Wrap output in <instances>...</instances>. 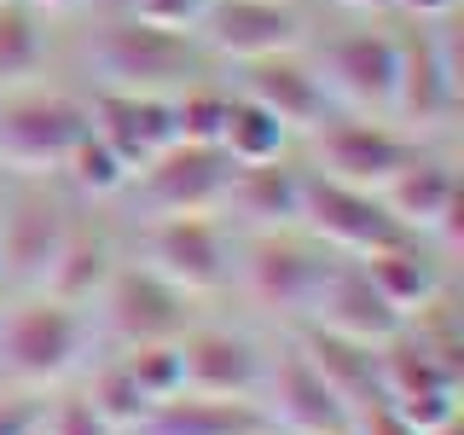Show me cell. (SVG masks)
Returning a JSON list of instances; mask_svg holds the SVG:
<instances>
[{"instance_id": "obj_11", "label": "cell", "mask_w": 464, "mask_h": 435, "mask_svg": "<svg viewBox=\"0 0 464 435\" xmlns=\"http://www.w3.org/2000/svg\"><path fill=\"white\" fill-rule=\"evenodd\" d=\"M227 180H232V163L221 157V145H169L128 186H134V203L145 209V221H169V215L221 209Z\"/></svg>"}, {"instance_id": "obj_19", "label": "cell", "mask_w": 464, "mask_h": 435, "mask_svg": "<svg viewBox=\"0 0 464 435\" xmlns=\"http://www.w3.org/2000/svg\"><path fill=\"white\" fill-rule=\"evenodd\" d=\"M64 232H70V215L53 198H18L6 209V221H0V279L35 290L53 250L64 244Z\"/></svg>"}, {"instance_id": "obj_39", "label": "cell", "mask_w": 464, "mask_h": 435, "mask_svg": "<svg viewBox=\"0 0 464 435\" xmlns=\"http://www.w3.org/2000/svg\"><path fill=\"white\" fill-rule=\"evenodd\" d=\"M0 285H6V279H0Z\"/></svg>"}, {"instance_id": "obj_28", "label": "cell", "mask_w": 464, "mask_h": 435, "mask_svg": "<svg viewBox=\"0 0 464 435\" xmlns=\"http://www.w3.org/2000/svg\"><path fill=\"white\" fill-rule=\"evenodd\" d=\"M47 41H41V12H29L24 0L0 6V87L6 82H24L29 70L41 64Z\"/></svg>"}, {"instance_id": "obj_23", "label": "cell", "mask_w": 464, "mask_h": 435, "mask_svg": "<svg viewBox=\"0 0 464 435\" xmlns=\"http://www.w3.org/2000/svg\"><path fill=\"white\" fill-rule=\"evenodd\" d=\"M111 267H116V261H111V244L99 238V232L70 227L64 244H58L53 261H47V273L35 279V296L64 302V308H93V296L111 279Z\"/></svg>"}, {"instance_id": "obj_33", "label": "cell", "mask_w": 464, "mask_h": 435, "mask_svg": "<svg viewBox=\"0 0 464 435\" xmlns=\"http://www.w3.org/2000/svg\"><path fill=\"white\" fill-rule=\"evenodd\" d=\"M348 435H424V430H412L395 406L366 401V406H354V424H348Z\"/></svg>"}, {"instance_id": "obj_4", "label": "cell", "mask_w": 464, "mask_h": 435, "mask_svg": "<svg viewBox=\"0 0 464 435\" xmlns=\"http://www.w3.org/2000/svg\"><path fill=\"white\" fill-rule=\"evenodd\" d=\"M464 76H459V47H453V18L435 24L430 35L395 41V99H389V122L406 134H441L459 111Z\"/></svg>"}, {"instance_id": "obj_32", "label": "cell", "mask_w": 464, "mask_h": 435, "mask_svg": "<svg viewBox=\"0 0 464 435\" xmlns=\"http://www.w3.org/2000/svg\"><path fill=\"white\" fill-rule=\"evenodd\" d=\"M122 12L140 18V24L174 29V35H192L198 18H203V0H122Z\"/></svg>"}, {"instance_id": "obj_14", "label": "cell", "mask_w": 464, "mask_h": 435, "mask_svg": "<svg viewBox=\"0 0 464 435\" xmlns=\"http://www.w3.org/2000/svg\"><path fill=\"white\" fill-rule=\"evenodd\" d=\"M319 87L325 99L348 105L366 122H389V99H395V35H343L319 58Z\"/></svg>"}, {"instance_id": "obj_8", "label": "cell", "mask_w": 464, "mask_h": 435, "mask_svg": "<svg viewBox=\"0 0 464 435\" xmlns=\"http://www.w3.org/2000/svg\"><path fill=\"white\" fill-rule=\"evenodd\" d=\"M256 406L267 412L273 435H348V424H354V406L337 401V389L308 366V354L296 343L267 354Z\"/></svg>"}, {"instance_id": "obj_34", "label": "cell", "mask_w": 464, "mask_h": 435, "mask_svg": "<svg viewBox=\"0 0 464 435\" xmlns=\"http://www.w3.org/2000/svg\"><path fill=\"white\" fill-rule=\"evenodd\" d=\"M41 430V401L35 395H6L0 401V435H35Z\"/></svg>"}, {"instance_id": "obj_10", "label": "cell", "mask_w": 464, "mask_h": 435, "mask_svg": "<svg viewBox=\"0 0 464 435\" xmlns=\"http://www.w3.org/2000/svg\"><path fill=\"white\" fill-rule=\"evenodd\" d=\"M99 308V331L116 348H140V343H174L186 325H192V302L180 290H169L157 273L134 267H111L105 290L93 296Z\"/></svg>"}, {"instance_id": "obj_35", "label": "cell", "mask_w": 464, "mask_h": 435, "mask_svg": "<svg viewBox=\"0 0 464 435\" xmlns=\"http://www.w3.org/2000/svg\"><path fill=\"white\" fill-rule=\"evenodd\" d=\"M395 6L406 18H418V24H447L459 12V0H395Z\"/></svg>"}, {"instance_id": "obj_12", "label": "cell", "mask_w": 464, "mask_h": 435, "mask_svg": "<svg viewBox=\"0 0 464 435\" xmlns=\"http://www.w3.org/2000/svg\"><path fill=\"white\" fill-rule=\"evenodd\" d=\"M314 174H325V180H337V186H354V192H383L395 174L418 157V145L395 134V128H383V122H366V116H354V122H319L314 128Z\"/></svg>"}, {"instance_id": "obj_1", "label": "cell", "mask_w": 464, "mask_h": 435, "mask_svg": "<svg viewBox=\"0 0 464 435\" xmlns=\"http://www.w3.org/2000/svg\"><path fill=\"white\" fill-rule=\"evenodd\" d=\"M87 64L99 76V93H134V99H174L198 76V47L192 35L116 18L87 41Z\"/></svg>"}, {"instance_id": "obj_3", "label": "cell", "mask_w": 464, "mask_h": 435, "mask_svg": "<svg viewBox=\"0 0 464 435\" xmlns=\"http://www.w3.org/2000/svg\"><path fill=\"white\" fill-rule=\"evenodd\" d=\"M331 267H337V256L319 250L302 227H285V232H250L244 256L232 261V279H238V290L261 314L308 319L319 285L331 279Z\"/></svg>"}, {"instance_id": "obj_5", "label": "cell", "mask_w": 464, "mask_h": 435, "mask_svg": "<svg viewBox=\"0 0 464 435\" xmlns=\"http://www.w3.org/2000/svg\"><path fill=\"white\" fill-rule=\"evenodd\" d=\"M140 267L180 290L186 302H198L232 285V244L209 215H169V221H145Z\"/></svg>"}, {"instance_id": "obj_29", "label": "cell", "mask_w": 464, "mask_h": 435, "mask_svg": "<svg viewBox=\"0 0 464 435\" xmlns=\"http://www.w3.org/2000/svg\"><path fill=\"white\" fill-rule=\"evenodd\" d=\"M122 366L128 377L140 383V395L145 401H169V395H180V343H140V348H122Z\"/></svg>"}, {"instance_id": "obj_13", "label": "cell", "mask_w": 464, "mask_h": 435, "mask_svg": "<svg viewBox=\"0 0 464 435\" xmlns=\"http://www.w3.org/2000/svg\"><path fill=\"white\" fill-rule=\"evenodd\" d=\"M192 35L232 64H256V58L296 53L302 18L290 12V0H203V18Z\"/></svg>"}, {"instance_id": "obj_7", "label": "cell", "mask_w": 464, "mask_h": 435, "mask_svg": "<svg viewBox=\"0 0 464 435\" xmlns=\"http://www.w3.org/2000/svg\"><path fill=\"white\" fill-rule=\"evenodd\" d=\"M296 227L308 232L319 250H331L343 261H366V256L406 238L372 192L337 186V180H325V174H302V221Z\"/></svg>"}, {"instance_id": "obj_16", "label": "cell", "mask_w": 464, "mask_h": 435, "mask_svg": "<svg viewBox=\"0 0 464 435\" xmlns=\"http://www.w3.org/2000/svg\"><path fill=\"white\" fill-rule=\"evenodd\" d=\"M174 343H180V383H186V395L256 401L267 354H261L250 337L221 331V325H186Z\"/></svg>"}, {"instance_id": "obj_24", "label": "cell", "mask_w": 464, "mask_h": 435, "mask_svg": "<svg viewBox=\"0 0 464 435\" xmlns=\"http://www.w3.org/2000/svg\"><path fill=\"white\" fill-rule=\"evenodd\" d=\"M296 348L308 354V366L325 377L331 389H337L343 406H366V401H377V372H372V354H377V348H354V343L325 337V331H314V325H302Z\"/></svg>"}, {"instance_id": "obj_6", "label": "cell", "mask_w": 464, "mask_h": 435, "mask_svg": "<svg viewBox=\"0 0 464 435\" xmlns=\"http://www.w3.org/2000/svg\"><path fill=\"white\" fill-rule=\"evenodd\" d=\"M82 134H87V105H76V99L58 93L0 99V169L24 174V180L58 174Z\"/></svg>"}, {"instance_id": "obj_15", "label": "cell", "mask_w": 464, "mask_h": 435, "mask_svg": "<svg viewBox=\"0 0 464 435\" xmlns=\"http://www.w3.org/2000/svg\"><path fill=\"white\" fill-rule=\"evenodd\" d=\"M302 325L325 331V337H343V343H354V348H383L389 337H401V331H406V319L377 296V285L366 279L360 261H343L337 256V267H331V279L319 285V296H314V308H308Z\"/></svg>"}, {"instance_id": "obj_31", "label": "cell", "mask_w": 464, "mask_h": 435, "mask_svg": "<svg viewBox=\"0 0 464 435\" xmlns=\"http://www.w3.org/2000/svg\"><path fill=\"white\" fill-rule=\"evenodd\" d=\"M35 435H111V430H105V418L87 406V395H58L53 406H41Z\"/></svg>"}, {"instance_id": "obj_22", "label": "cell", "mask_w": 464, "mask_h": 435, "mask_svg": "<svg viewBox=\"0 0 464 435\" xmlns=\"http://www.w3.org/2000/svg\"><path fill=\"white\" fill-rule=\"evenodd\" d=\"M360 267H366L377 296L401 319H418L430 302H441V256H435L424 238H401V244H389V250L366 256Z\"/></svg>"}, {"instance_id": "obj_21", "label": "cell", "mask_w": 464, "mask_h": 435, "mask_svg": "<svg viewBox=\"0 0 464 435\" xmlns=\"http://www.w3.org/2000/svg\"><path fill=\"white\" fill-rule=\"evenodd\" d=\"M128 435H273V424L256 401H215L180 389V395L145 406V418Z\"/></svg>"}, {"instance_id": "obj_18", "label": "cell", "mask_w": 464, "mask_h": 435, "mask_svg": "<svg viewBox=\"0 0 464 435\" xmlns=\"http://www.w3.org/2000/svg\"><path fill=\"white\" fill-rule=\"evenodd\" d=\"M250 105H261L267 116H279L285 134H314L319 122L331 116V99L319 76L302 64L296 53H279V58H256L244 64V87H238Z\"/></svg>"}, {"instance_id": "obj_30", "label": "cell", "mask_w": 464, "mask_h": 435, "mask_svg": "<svg viewBox=\"0 0 464 435\" xmlns=\"http://www.w3.org/2000/svg\"><path fill=\"white\" fill-rule=\"evenodd\" d=\"M221 116H227V99L209 93V87H186L174 99V140L180 145H215L221 140Z\"/></svg>"}, {"instance_id": "obj_9", "label": "cell", "mask_w": 464, "mask_h": 435, "mask_svg": "<svg viewBox=\"0 0 464 435\" xmlns=\"http://www.w3.org/2000/svg\"><path fill=\"white\" fill-rule=\"evenodd\" d=\"M377 203L389 209L406 238H424L435 256H459V227H464V198H459V174L441 157L418 151L395 180L377 192Z\"/></svg>"}, {"instance_id": "obj_25", "label": "cell", "mask_w": 464, "mask_h": 435, "mask_svg": "<svg viewBox=\"0 0 464 435\" xmlns=\"http://www.w3.org/2000/svg\"><path fill=\"white\" fill-rule=\"evenodd\" d=\"M215 145H221V157L232 169H250V163H279L290 134H285L279 116H267L261 105H250L244 93H232L227 116H221V140H215Z\"/></svg>"}, {"instance_id": "obj_26", "label": "cell", "mask_w": 464, "mask_h": 435, "mask_svg": "<svg viewBox=\"0 0 464 435\" xmlns=\"http://www.w3.org/2000/svg\"><path fill=\"white\" fill-rule=\"evenodd\" d=\"M82 395H87V406H93L99 418H105V430H111V435H128V430H134L140 418H145V406H151V401L140 395V383L128 377L122 354L105 360V366L87 377V389H82Z\"/></svg>"}, {"instance_id": "obj_37", "label": "cell", "mask_w": 464, "mask_h": 435, "mask_svg": "<svg viewBox=\"0 0 464 435\" xmlns=\"http://www.w3.org/2000/svg\"><path fill=\"white\" fill-rule=\"evenodd\" d=\"M337 6H348V12H389L395 0H337Z\"/></svg>"}, {"instance_id": "obj_2", "label": "cell", "mask_w": 464, "mask_h": 435, "mask_svg": "<svg viewBox=\"0 0 464 435\" xmlns=\"http://www.w3.org/2000/svg\"><path fill=\"white\" fill-rule=\"evenodd\" d=\"M87 343H93V314L87 308L29 296L0 319V377L24 389H53L70 372H82Z\"/></svg>"}, {"instance_id": "obj_38", "label": "cell", "mask_w": 464, "mask_h": 435, "mask_svg": "<svg viewBox=\"0 0 464 435\" xmlns=\"http://www.w3.org/2000/svg\"><path fill=\"white\" fill-rule=\"evenodd\" d=\"M0 6H12V0H0Z\"/></svg>"}, {"instance_id": "obj_17", "label": "cell", "mask_w": 464, "mask_h": 435, "mask_svg": "<svg viewBox=\"0 0 464 435\" xmlns=\"http://www.w3.org/2000/svg\"><path fill=\"white\" fill-rule=\"evenodd\" d=\"M87 128H93L99 140L111 145L116 157H122L128 180L151 163V157H163L174 140V99H134V93H99L93 105H87Z\"/></svg>"}, {"instance_id": "obj_27", "label": "cell", "mask_w": 464, "mask_h": 435, "mask_svg": "<svg viewBox=\"0 0 464 435\" xmlns=\"http://www.w3.org/2000/svg\"><path fill=\"white\" fill-rule=\"evenodd\" d=\"M58 174H70L76 180V192H87V198H116V192H128V169H122V157L111 151L105 140L87 128V134L70 145V157H64V169Z\"/></svg>"}, {"instance_id": "obj_20", "label": "cell", "mask_w": 464, "mask_h": 435, "mask_svg": "<svg viewBox=\"0 0 464 435\" xmlns=\"http://www.w3.org/2000/svg\"><path fill=\"white\" fill-rule=\"evenodd\" d=\"M221 209L238 227L250 232H285L302 221V174L285 163H250V169H232Z\"/></svg>"}, {"instance_id": "obj_36", "label": "cell", "mask_w": 464, "mask_h": 435, "mask_svg": "<svg viewBox=\"0 0 464 435\" xmlns=\"http://www.w3.org/2000/svg\"><path fill=\"white\" fill-rule=\"evenodd\" d=\"M24 6H29V12H76L82 0H24Z\"/></svg>"}]
</instances>
